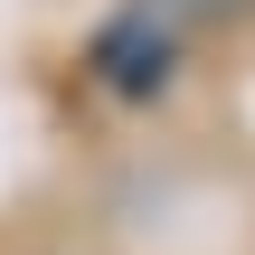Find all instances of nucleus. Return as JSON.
Returning a JSON list of instances; mask_svg holds the SVG:
<instances>
[{
	"instance_id": "nucleus-2",
	"label": "nucleus",
	"mask_w": 255,
	"mask_h": 255,
	"mask_svg": "<svg viewBox=\"0 0 255 255\" xmlns=\"http://www.w3.org/2000/svg\"><path fill=\"white\" fill-rule=\"evenodd\" d=\"M132 9H151V19L180 38V28H199V19H237V9H255V0H132Z\"/></svg>"
},
{
	"instance_id": "nucleus-1",
	"label": "nucleus",
	"mask_w": 255,
	"mask_h": 255,
	"mask_svg": "<svg viewBox=\"0 0 255 255\" xmlns=\"http://www.w3.org/2000/svg\"><path fill=\"white\" fill-rule=\"evenodd\" d=\"M170 57H180V38H170L151 9H123V19L95 38V76H104L114 95H161V85H170Z\"/></svg>"
}]
</instances>
